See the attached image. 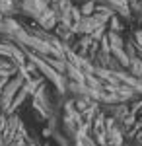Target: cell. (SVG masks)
<instances>
[{"label": "cell", "mask_w": 142, "mask_h": 146, "mask_svg": "<svg viewBox=\"0 0 142 146\" xmlns=\"http://www.w3.org/2000/svg\"><path fill=\"white\" fill-rule=\"evenodd\" d=\"M12 2H16V0H12Z\"/></svg>", "instance_id": "cell-3"}, {"label": "cell", "mask_w": 142, "mask_h": 146, "mask_svg": "<svg viewBox=\"0 0 142 146\" xmlns=\"http://www.w3.org/2000/svg\"><path fill=\"white\" fill-rule=\"evenodd\" d=\"M94 10H96V4H94V2H86V4L80 8L82 16H92V14H94Z\"/></svg>", "instance_id": "cell-2"}, {"label": "cell", "mask_w": 142, "mask_h": 146, "mask_svg": "<svg viewBox=\"0 0 142 146\" xmlns=\"http://www.w3.org/2000/svg\"><path fill=\"white\" fill-rule=\"evenodd\" d=\"M129 68L134 76H142V58H138V56L129 58Z\"/></svg>", "instance_id": "cell-1"}]
</instances>
